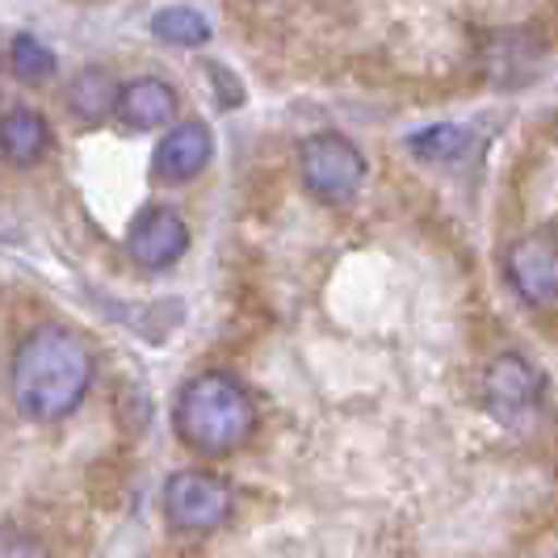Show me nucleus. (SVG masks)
I'll list each match as a JSON object with an SVG mask.
<instances>
[{"mask_svg":"<svg viewBox=\"0 0 558 558\" xmlns=\"http://www.w3.org/2000/svg\"><path fill=\"white\" fill-rule=\"evenodd\" d=\"M0 558H47L43 546L29 533H4L0 530Z\"/></svg>","mask_w":558,"mask_h":558,"instance_id":"15","label":"nucleus"},{"mask_svg":"<svg viewBox=\"0 0 558 558\" xmlns=\"http://www.w3.org/2000/svg\"><path fill=\"white\" fill-rule=\"evenodd\" d=\"M299 172H303V185L311 190V197L340 206V202H353L365 185V156L357 151V143L344 140V135H311L299 147Z\"/></svg>","mask_w":558,"mask_h":558,"instance_id":"4","label":"nucleus"},{"mask_svg":"<svg viewBox=\"0 0 558 558\" xmlns=\"http://www.w3.org/2000/svg\"><path fill=\"white\" fill-rule=\"evenodd\" d=\"M172 428L181 446L194 449L197 458H227L252 437L256 408L235 374L206 369L181 387L172 408Z\"/></svg>","mask_w":558,"mask_h":558,"instance_id":"2","label":"nucleus"},{"mask_svg":"<svg viewBox=\"0 0 558 558\" xmlns=\"http://www.w3.org/2000/svg\"><path fill=\"white\" fill-rule=\"evenodd\" d=\"M9 68L22 84H47L56 76V51L43 47V38L34 34H17L9 47Z\"/></svg>","mask_w":558,"mask_h":558,"instance_id":"14","label":"nucleus"},{"mask_svg":"<svg viewBox=\"0 0 558 558\" xmlns=\"http://www.w3.org/2000/svg\"><path fill=\"white\" fill-rule=\"evenodd\" d=\"M151 34L168 47H206L210 43V22L194 4H165L151 13Z\"/></svg>","mask_w":558,"mask_h":558,"instance_id":"12","label":"nucleus"},{"mask_svg":"<svg viewBox=\"0 0 558 558\" xmlns=\"http://www.w3.org/2000/svg\"><path fill=\"white\" fill-rule=\"evenodd\" d=\"M51 147V126L38 110H9L0 118V151L17 168H34Z\"/></svg>","mask_w":558,"mask_h":558,"instance_id":"10","label":"nucleus"},{"mask_svg":"<svg viewBox=\"0 0 558 558\" xmlns=\"http://www.w3.org/2000/svg\"><path fill=\"white\" fill-rule=\"evenodd\" d=\"M542 395H546V378H542V369L530 357L500 353L496 362L487 365L483 399H487V412L500 420L504 428H512V433L530 428L533 416L542 412Z\"/></svg>","mask_w":558,"mask_h":558,"instance_id":"5","label":"nucleus"},{"mask_svg":"<svg viewBox=\"0 0 558 558\" xmlns=\"http://www.w3.org/2000/svg\"><path fill=\"white\" fill-rule=\"evenodd\" d=\"M165 521L177 533H215L223 530L235 512V492L231 483L210 471H177L165 478Z\"/></svg>","mask_w":558,"mask_h":558,"instance_id":"3","label":"nucleus"},{"mask_svg":"<svg viewBox=\"0 0 558 558\" xmlns=\"http://www.w3.org/2000/svg\"><path fill=\"white\" fill-rule=\"evenodd\" d=\"M118 93H122V84L113 81L106 68H84L76 72V81L68 84V110L88 126H97L101 118L118 110Z\"/></svg>","mask_w":558,"mask_h":558,"instance_id":"11","label":"nucleus"},{"mask_svg":"<svg viewBox=\"0 0 558 558\" xmlns=\"http://www.w3.org/2000/svg\"><path fill=\"white\" fill-rule=\"evenodd\" d=\"M113 118L131 131H160V126H177V88L160 76H140L126 81L118 93V110Z\"/></svg>","mask_w":558,"mask_h":558,"instance_id":"9","label":"nucleus"},{"mask_svg":"<svg viewBox=\"0 0 558 558\" xmlns=\"http://www.w3.org/2000/svg\"><path fill=\"white\" fill-rule=\"evenodd\" d=\"M210 156H215L210 126L197 122V118L177 122V126H168V135L151 151V177L160 185H185V181H194V177L206 172Z\"/></svg>","mask_w":558,"mask_h":558,"instance_id":"7","label":"nucleus"},{"mask_svg":"<svg viewBox=\"0 0 558 558\" xmlns=\"http://www.w3.org/2000/svg\"><path fill=\"white\" fill-rule=\"evenodd\" d=\"M93 374H97V357L88 340L63 324H43L22 336L9 362V395L26 420L56 424L84 403Z\"/></svg>","mask_w":558,"mask_h":558,"instance_id":"1","label":"nucleus"},{"mask_svg":"<svg viewBox=\"0 0 558 558\" xmlns=\"http://www.w3.org/2000/svg\"><path fill=\"white\" fill-rule=\"evenodd\" d=\"M408 147L416 151L424 165H453V160L471 147V131H466V126H449V122H441V126H428V131L412 135Z\"/></svg>","mask_w":558,"mask_h":558,"instance_id":"13","label":"nucleus"},{"mask_svg":"<svg viewBox=\"0 0 558 558\" xmlns=\"http://www.w3.org/2000/svg\"><path fill=\"white\" fill-rule=\"evenodd\" d=\"M508 286L530 307H555L558 303V235L555 231H530L504 256Z\"/></svg>","mask_w":558,"mask_h":558,"instance_id":"6","label":"nucleus"},{"mask_svg":"<svg viewBox=\"0 0 558 558\" xmlns=\"http://www.w3.org/2000/svg\"><path fill=\"white\" fill-rule=\"evenodd\" d=\"M126 248L143 269H168L190 252V227L172 206H147L131 223Z\"/></svg>","mask_w":558,"mask_h":558,"instance_id":"8","label":"nucleus"}]
</instances>
